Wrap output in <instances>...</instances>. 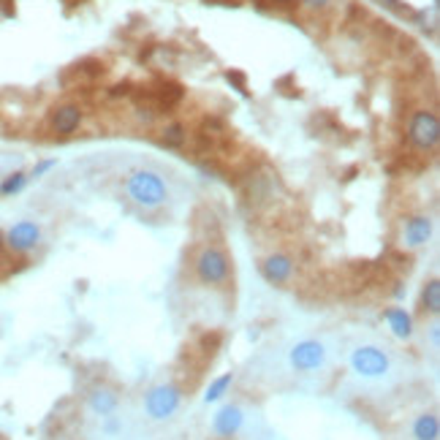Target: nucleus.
I'll use <instances>...</instances> for the list:
<instances>
[{"mask_svg": "<svg viewBox=\"0 0 440 440\" xmlns=\"http://www.w3.org/2000/svg\"><path fill=\"white\" fill-rule=\"evenodd\" d=\"M196 277L204 283V286H223L228 280V272H231V264H228V256L220 250V247H201V253L196 256L193 261Z\"/></svg>", "mask_w": 440, "mask_h": 440, "instance_id": "2", "label": "nucleus"}, {"mask_svg": "<svg viewBox=\"0 0 440 440\" xmlns=\"http://www.w3.org/2000/svg\"><path fill=\"white\" fill-rule=\"evenodd\" d=\"M383 318H386L394 337L408 340L413 335V318H411V313L405 307H389V310H383Z\"/></svg>", "mask_w": 440, "mask_h": 440, "instance_id": "13", "label": "nucleus"}, {"mask_svg": "<svg viewBox=\"0 0 440 440\" xmlns=\"http://www.w3.org/2000/svg\"><path fill=\"white\" fill-rule=\"evenodd\" d=\"M244 424V413L240 405H223L212 418V432L218 438H234Z\"/></svg>", "mask_w": 440, "mask_h": 440, "instance_id": "8", "label": "nucleus"}, {"mask_svg": "<svg viewBox=\"0 0 440 440\" xmlns=\"http://www.w3.org/2000/svg\"><path fill=\"white\" fill-rule=\"evenodd\" d=\"M231 383H234V375H231V372H226V375L215 378V381H212V383L207 386L204 402H207V405H212V402H220V399L226 397V391L231 389Z\"/></svg>", "mask_w": 440, "mask_h": 440, "instance_id": "16", "label": "nucleus"}, {"mask_svg": "<svg viewBox=\"0 0 440 440\" xmlns=\"http://www.w3.org/2000/svg\"><path fill=\"white\" fill-rule=\"evenodd\" d=\"M307 8H326L329 6V0H302Z\"/></svg>", "mask_w": 440, "mask_h": 440, "instance_id": "21", "label": "nucleus"}, {"mask_svg": "<svg viewBox=\"0 0 440 440\" xmlns=\"http://www.w3.org/2000/svg\"><path fill=\"white\" fill-rule=\"evenodd\" d=\"M413 440H438L440 438V421L435 413H421L416 416L413 427H411Z\"/></svg>", "mask_w": 440, "mask_h": 440, "instance_id": "14", "label": "nucleus"}, {"mask_svg": "<svg viewBox=\"0 0 440 440\" xmlns=\"http://www.w3.org/2000/svg\"><path fill=\"white\" fill-rule=\"evenodd\" d=\"M421 307H424L430 316H438L440 313V283L438 280H427V283H424V291H421Z\"/></svg>", "mask_w": 440, "mask_h": 440, "instance_id": "15", "label": "nucleus"}, {"mask_svg": "<svg viewBox=\"0 0 440 440\" xmlns=\"http://www.w3.org/2000/svg\"><path fill=\"white\" fill-rule=\"evenodd\" d=\"M408 142L418 149H435L440 142V120L435 112H430V109H421V112H416L411 125H408Z\"/></svg>", "mask_w": 440, "mask_h": 440, "instance_id": "5", "label": "nucleus"}, {"mask_svg": "<svg viewBox=\"0 0 440 440\" xmlns=\"http://www.w3.org/2000/svg\"><path fill=\"white\" fill-rule=\"evenodd\" d=\"M389 353L378 345H359L353 353H351V369L362 378H381L389 372Z\"/></svg>", "mask_w": 440, "mask_h": 440, "instance_id": "4", "label": "nucleus"}, {"mask_svg": "<svg viewBox=\"0 0 440 440\" xmlns=\"http://www.w3.org/2000/svg\"><path fill=\"white\" fill-rule=\"evenodd\" d=\"M185 142V128L182 125H169V128H163V145H169V147H179Z\"/></svg>", "mask_w": 440, "mask_h": 440, "instance_id": "18", "label": "nucleus"}, {"mask_svg": "<svg viewBox=\"0 0 440 440\" xmlns=\"http://www.w3.org/2000/svg\"><path fill=\"white\" fill-rule=\"evenodd\" d=\"M389 3H397V0H389Z\"/></svg>", "mask_w": 440, "mask_h": 440, "instance_id": "24", "label": "nucleus"}, {"mask_svg": "<svg viewBox=\"0 0 440 440\" xmlns=\"http://www.w3.org/2000/svg\"><path fill=\"white\" fill-rule=\"evenodd\" d=\"M432 237V220L427 215H416L405 223V244L408 247H421V244L430 242Z\"/></svg>", "mask_w": 440, "mask_h": 440, "instance_id": "11", "label": "nucleus"}, {"mask_svg": "<svg viewBox=\"0 0 440 440\" xmlns=\"http://www.w3.org/2000/svg\"><path fill=\"white\" fill-rule=\"evenodd\" d=\"M79 122H82V112H79V106H73V103H66V106L54 109V115H52V128H54V133H60V136L73 133V131L79 128Z\"/></svg>", "mask_w": 440, "mask_h": 440, "instance_id": "12", "label": "nucleus"}, {"mask_svg": "<svg viewBox=\"0 0 440 440\" xmlns=\"http://www.w3.org/2000/svg\"><path fill=\"white\" fill-rule=\"evenodd\" d=\"M277 3H291V0H277Z\"/></svg>", "mask_w": 440, "mask_h": 440, "instance_id": "23", "label": "nucleus"}, {"mask_svg": "<svg viewBox=\"0 0 440 440\" xmlns=\"http://www.w3.org/2000/svg\"><path fill=\"white\" fill-rule=\"evenodd\" d=\"M182 391L174 383H158L145 394V411L152 421H166L179 411Z\"/></svg>", "mask_w": 440, "mask_h": 440, "instance_id": "3", "label": "nucleus"}, {"mask_svg": "<svg viewBox=\"0 0 440 440\" xmlns=\"http://www.w3.org/2000/svg\"><path fill=\"white\" fill-rule=\"evenodd\" d=\"M41 242V226L36 220H17L6 231V247L11 253H30Z\"/></svg>", "mask_w": 440, "mask_h": 440, "instance_id": "7", "label": "nucleus"}, {"mask_svg": "<svg viewBox=\"0 0 440 440\" xmlns=\"http://www.w3.org/2000/svg\"><path fill=\"white\" fill-rule=\"evenodd\" d=\"M54 163H57V161H41V163H36V166H33V171H30V177H33V179L44 177V174H47V171L52 169Z\"/></svg>", "mask_w": 440, "mask_h": 440, "instance_id": "19", "label": "nucleus"}, {"mask_svg": "<svg viewBox=\"0 0 440 440\" xmlns=\"http://www.w3.org/2000/svg\"><path fill=\"white\" fill-rule=\"evenodd\" d=\"M27 179H30V174H27V171H14V174H8V177L0 182V196L20 193L24 185H27Z\"/></svg>", "mask_w": 440, "mask_h": 440, "instance_id": "17", "label": "nucleus"}, {"mask_svg": "<svg viewBox=\"0 0 440 440\" xmlns=\"http://www.w3.org/2000/svg\"><path fill=\"white\" fill-rule=\"evenodd\" d=\"M3 250H6V234L0 231V253H3Z\"/></svg>", "mask_w": 440, "mask_h": 440, "instance_id": "22", "label": "nucleus"}, {"mask_svg": "<svg viewBox=\"0 0 440 440\" xmlns=\"http://www.w3.org/2000/svg\"><path fill=\"white\" fill-rule=\"evenodd\" d=\"M125 191H128L133 204H139V207H145V210H158V207H163L166 198H169V188H166L163 177L147 169L128 174Z\"/></svg>", "mask_w": 440, "mask_h": 440, "instance_id": "1", "label": "nucleus"}, {"mask_svg": "<svg viewBox=\"0 0 440 440\" xmlns=\"http://www.w3.org/2000/svg\"><path fill=\"white\" fill-rule=\"evenodd\" d=\"M87 405H90V411L98 413L101 418L115 416L117 405H120V394L112 389V386H96V389L87 394Z\"/></svg>", "mask_w": 440, "mask_h": 440, "instance_id": "10", "label": "nucleus"}, {"mask_svg": "<svg viewBox=\"0 0 440 440\" xmlns=\"http://www.w3.org/2000/svg\"><path fill=\"white\" fill-rule=\"evenodd\" d=\"M103 430H106V435H117V432H120V421H117L115 416H106V424H103Z\"/></svg>", "mask_w": 440, "mask_h": 440, "instance_id": "20", "label": "nucleus"}, {"mask_svg": "<svg viewBox=\"0 0 440 440\" xmlns=\"http://www.w3.org/2000/svg\"><path fill=\"white\" fill-rule=\"evenodd\" d=\"M288 362L296 372H316L326 362V348L318 340H302L288 351Z\"/></svg>", "mask_w": 440, "mask_h": 440, "instance_id": "6", "label": "nucleus"}, {"mask_svg": "<svg viewBox=\"0 0 440 440\" xmlns=\"http://www.w3.org/2000/svg\"><path fill=\"white\" fill-rule=\"evenodd\" d=\"M261 274H264V280L272 283V286H283V283H288V280H291L293 258L291 256H286V253H274V256L264 258V264H261Z\"/></svg>", "mask_w": 440, "mask_h": 440, "instance_id": "9", "label": "nucleus"}]
</instances>
